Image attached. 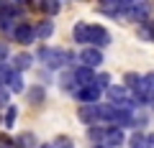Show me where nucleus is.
I'll return each mask as SVG.
<instances>
[{
	"label": "nucleus",
	"mask_w": 154,
	"mask_h": 148,
	"mask_svg": "<svg viewBox=\"0 0 154 148\" xmlns=\"http://www.w3.org/2000/svg\"><path fill=\"white\" fill-rule=\"evenodd\" d=\"M38 61L46 66V69H62V66L69 64V51H62V49H51V46H41L36 51Z\"/></svg>",
	"instance_id": "f257e3e1"
},
{
	"label": "nucleus",
	"mask_w": 154,
	"mask_h": 148,
	"mask_svg": "<svg viewBox=\"0 0 154 148\" xmlns=\"http://www.w3.org/2000/svg\"><path fill=\"white\" fill-rule=\"evenodd\" d=\"M108 94V102H113L116 107H136V100H134V92L128 94V87L126 84H110L105 89Z\"/></svg>",
	"instance_id": "f03ea898"
},
{
	"label": "nucleus",
	"mask_w": 154,
	"mask_h": 148,
	"mask_svg": "<svg viewBox=\"0 0 154 148\" xmlns=\"http://www.w3.org/2000/svg\"><path fill=\"white\" fill-rule=\"evenodd\" d=\"M134 92V100H136V105H149L154 100V71H149V74H141V82L136 84V89H131Z\"/></svg>",
	"instance_id": "7ed1b4c3"
},
{
	"label": "nucleus",
	"mask_w": 154,
	"mask_h": 148,
	"mask_svg": "<svg viewBox=\"0 0 154 148\" xmlns=\"http://www.w3.org/2000/svg\"><path fill=\"white\" fill-rule=\"evenodd\" d=\"M126 18L134 21V23H149V21H152V5H149L146 0H139V3L134 0V5L128 8Z\"/></svg>",
	"instance_id": "20e7f679"
},
{
	"label": "nucleus",
	"mask_w": 154,
	"mask_h": 148,
	"mask_svg": "<svg viewBox=\"0 0 154 148\" xmlns=\"http://www.w3.org/2000/svg\"><path fill=\"white\" fill-rule=\"evenodd\" d=\"M38 36H36V26H31V23H18L16 28H13V41L16 44H21V46H28V44H33Z\"/></svg>",
	"instance_id": "39448f33"
},
{
	"label": "nucleus",
	"mask_w": 154,
	"mask_h": 148,
	"mask_svg": "<svg viewBox=\"0 0 154 148\" xmlns=\"http://www.w3.org/2000/svg\"><path fill=\"white\" fill-rule=\"evenodd\" d=\"M105 92V89H100L98 87V84H82V87H77L75 89V92H72V97H75V100H80V102H100V94H103Z\"/></svg>",
	"instance_id": "423d86ee"
},
{
	"label": "nucleus",
	"mask_w": 154,
	"mask_h": 148,
	"mask_svg": "<svg viewBox=\"0 0 154 148\" xmlns=\"http://www.w3.org/2000/svg\"><path fill=\"white\" fill-rule=\"evenodd\" d=\"M80 64H85V66H93V69H98V66L103 64V49H100V46H93V44H88L82 51H80Z\"/></svg>",
	"instance_id": "0eeeda50"
},
{
	"label": "nucleus",
	"mask_w": 154,
	"mask_h": 148,
	"mask_svg": "<svg viewBox=\"0 0 154 148\" xmlns=\"http://www.w3.org/2000/svg\"><path fill=\"white\" fill-rule=\"evenodd\" d=\"M77 118L82 125H95L100 123V110H98V102H85L82 107L77 110Z\"/></svg>",
	"instance_id": "6e6552de"
},
{
	"label": "nucleus",
	"mask_w": 154,
	"mask_h": 148,
	"mask_svg": "<svg viewBox=\"0 0 154 148\" xmlns=\"http://www.w3.org/2000/svg\"><path fill=\"white\" fill-rule=\"evenodd\" d=\"M90 44H93V46H100V49H105V46L110 44L108 28L100 26V23H90Z\"/></svg>",
	"instance_id": "1a4fd4ad"
},
{
	"label": "nucleus",
	"mask_w": 154,
	"mask_h": 148,
	"mask_svg": "<svg viewBox=\"0 0 154 148\" xmlns=\"http://www.w3.org/2000/svg\"><path fill=\"white\" fill-rule=\"evenodd\" d=\"M105 146H110V148H118V146H123L126 143V128H121V125H108V133H105Z\"/></svg>",
	"instance_id": "9d476101"
},
{
	"label": "nucleus",
	"mask_w": 154,
	"mask_h": 148,
	"mask_svg": "<svg viewBox=\"0 0 154 148\" xmlns=\"http://www.w3.org/2000/svg\"><path fill=\"white\" fill-rule=\"evenodd\" d=\"M72 39L77 41V44H82V46H88L90 44V23H75V28H72Z\"/></svg>",
	"instance_id": "9b49d317"
},
{
	"label": "nucleus",
	"mask_w": 154,
	"mask_h": 148,
	"mask_svg": "<svg viewBox=\"0 0 154 148\" xmlns=\"http://www.w3.org/2000/svg\"><path fill=\"white\" fill-rule=\"evenodd\" d=\"M95 74H98V71H95L93 66H85V64H80L75 69V77H77V84H80V87H82V84H93Z\"/></svg>",
	"instance_id": "f8f14e48"
},
{
	"label": "nucleus",
	"mask_w": 154,
	"mask_h": 148,
	"mask_svg": "<svg viewBox=\"0 0 154 148\" xmlns=\"http://www.w3.org/2000/svg\"><path fill=\"white\" fill-rule=\"evenodd\" d=\"M59 87L64 89V92H75L80 84H77V77H75V69H69V71H62V77H59Z\"/></svg>",
	"instance_id": "ddd939ff"
},
{
	"label": "nucleus",
	"mask_w": 154,
	"mask_h": 148,
	"mask_svg": "<svg viewBox=\"0 0 154 148\" xmlns=\"http://www.w3.org/2000/svg\"><path fill=\"white\" fill-rule=\"evenodd\" d=\"M11 64L16 66L18 71H28L33 66V56L31 54H13L11 56Z\"/></svg>",
	"instance_id": "4468645a"
},
{
	"label": "nucleus",
	"mask_w": 154,
	"mask_h": 148,
	"mask_svg": "<svg viewBox=\"0 0 154 148\" xmlns=\"http://www.w3.org/2000/svg\"><path fill=\"white\" fill-rule=\"evenodd\" d=\"M36 36L38 39H51V36H54V21H51V18H44V21H38L36 23Z\"/></svg>",
	"instance_id": "2eb2a0df"
},
{
	"label": "nucleus",
	"mask_w": 154,
	"mask_h": 148,
	"mask_svg": "<svg viewBox=\"0 0 154 148\" xmlns=\"http://www.w3.org/2000/svg\"><path fill=\"white\" fill-rule=\"evenodd\" d=\"M44 97H46V89L41 87V84H33V87H28V92H26V100L31 105H41Z\"/></svg>",
	"instance_id": "dca6fc26"
},
{
	"label": "nucleus",
	"mask_w": 154,
	"mask_h": 148,
	"mask_svg": "<svg viewBox=\"0 0 154 148\" xmlns=\"http://www.w3.org/2000/svg\"><path fill=\"white\" fill-rule=\"evenodd\" d=\"M16 148H38L36 143V135L33 133H21V135H16Z\"/></svg>",
	"instance_id": "f3484780"
},
{
	"label": "nucleus",
	"mask_w": 154,
	"mask_h": 148,
	"mask_svg": "<svg viewBox=\"0 0 154 148\" xmlns=\"http://www.w3.org/2000/svg\"><path fill=\"white\" fill-rule=\"evenodd\" d=\"M38 5H41V13H44L46 18L57 16V13L62 10V3H59V0H41V3H38Z\"/></svg>",
	"instance_id": "a211bd4d"
},
{
	"label": "nucleus",
	"mask_w": 154,
	"mask_h": 148,
	"mask_svg": "<svg viewBox=\"0 0 154 148\" xmlns=\"http://www.w3.org/2000/svg\"><path fill=\"white\" fill-rule=\"evenodd\" d=\"M105 133H108V128L98 125V123H95V125H88V138L93 143H103L105 141Z\"/></svg>",
	"instance_id": "6ab92c4d"
},
{
	"label": "nucleus",
	"mask_w": 154,
	"mask_h": 148,
	"mask_svg": "<svg viewBox=\"0 0 154 148\" xmlns=\"http://www.w3.org/2000/svg\"><path fill=\"white\" fill-rule=\"evenodd\" d=\"M128 148H149V133L136 130L131 138H128Z\"/></svg>",
	"instance_id": "aec40b11"
},
{
	"label": "nucleus",
	"mask_w": 154,
	"mask_h": 148,
	"mask_svg": "<svg viewBox=\"0 0 154 148\" xmlns=\"http://www.w3.org/2000/svg\"><path fill=\"white\" fill-rule=\"evenodd\" d=\"M16 118H18V107H16V105H8L5 112H3V125L13 128V125H16Z\"/></svg>",
	"instance_id": "412c9836"
},
{
	"label": "nucleus",
	"mask_w": 154,
	"mask_h": 148,
	"mask_svg": "<svg viewBox=\"0 0 154 148\" xmlns=\"http://www.w3.org/2000/svg\"><path fill=\"white\" fill-rule=\"evenodd\" d=\"M95 84H98L100 89H108L110 84H113V82H110V74H108V71H98V74H95Z\"/></svg>",
	"instance_id": "4be33fe9"
},
{
	"label": "nucleus",
	"mask_w": 154,
	"mask_h": 148,
	"mask_svg": "<svg viewBox=\"0 0 154 148\" xmlns=\"http://www.w3.org/2000/svg\"><path fill=\"white\" fill-rule=\"evenodd\" d=\"M139 82H141V77H139L136 71H128L126 77H123V84H126L128 89H136V84H139Z\"/></svg>",
	"instance_id": "5701e85b"
},
{
	"label": "nucleus",
	"mask_w": 154,
	"mask_h": 148,
	"mask_svg": "<svg viewBox=\"0 0 154 148\" xmlns=\"http://www.w3.org/2000/svg\"><path fill=\"white\" fill-rule=\"evenodd\" d=\"M54 148H75V141L67 135H57L54 138Z\"/></svg>",
	"instance_id": "b1692460"
},
{
	"label": "nucleus",
	"mask_w": 154,
	"mask_h": 148,
	"mask_svg": "<svg viewBox=\"0 0 154 148\" xmlns=\"http://www.w3.org/2000/svg\"><path fill=\"white\" fill-rule=\"evenodd\" d=\"M11 89L5 87V84H0V107H8V105H11Z\"/></svg>",
	"instance_id": "393cba45"
},
{
	"label": "nucleus",
	"mask_w": 154,
	"mask_h": 148,
	"mask_svg": "<svg viewBox=\"0 0 154 148\" xmlns=\"http://www.w3.org/2000/svg\"><path fill=\"white\" fill-rule=\"evenodd\" d=\"M0 148H16V138H11V135H0Z\"/></svg>",
	"instance_id": "a878e982"
},
{
	"label": "nucleus",
	"mask_w": 154,
	"mask_h": 148,
	"mask_svg": "<svg viewBox=\"0 0 154 148\" xmlns=\"http://www.w3.org/2000/svg\"><path fill=\"white\" fill-rule=\"evenodd\" d=\"M146 123H149L146 115H134V125H136V128H144Z\"/></svg>",
	"instance_id": "bb28decb"
},
{
	"label": "nucleus",
	"mask_w": 154,
	"mask_h": 148,
	"mask_svg": "<svg viewBox=\"0 0 154 148\" xmlns=\"http://www.w3.org/2000/svg\"><path fill=\"white\" fill-rule=\"evenodd\" d=\"M16 5H21V8H26V5H31V0H13Z\"/></svg>",
	"instance_id": "cd10ccee"
},
{
	"label": "nucleus",
	"mask_w": 154,
	"mask_h": 148,
	"mask_svg": "<svg viewBox=\"0 0 154 148\" xmlns=\"http://www.w3.org/2000/svg\"><path fill=\"white\" fill-rule=\"evenodd\" d=\"M149 148H154V133H149Z\"/></svg>",
	"instance_id": "c85d7f7f"
},
{
	"label": "nucleus",
	"mask_w": 154,
	"mask_h": 148,
	"mask_svg": "<svg viewBox=\"0 0 154 148\" xmlns=\"http://www.w3.org/2000/svg\"><path fill=\"white\" fill-rule=\"evenodd\" d=\"M38 148H54V143H41Z\"/></svg>",
	"instance_id": "c756f323"
},
{
	"label": "nucleus",
	"mask_w": 154,
	"mask_h": 148,
	"mask_svg": "<svg viewBox=\"0 0 154 148\" xmlns=\"http://www.w3.org/2000/svg\"><path fill=\"white\" fill-rule=\"evenodd\" d=\"M95 148H110V146H105V143H95Z\"/></svg>",
	"instance_id": "7c9ffc66"
},
{
	"label": "nucleus",
	"mask_w": 154,
	"mask_h": 148,
	"mask_svg": "<svg viewBox=\"0 0 154 148\" xmlns=\"http://www.w3.org/2000/svg\"><path fill=\"white\" fill-rule=\"evenodd\" d=\"M5 3H8V0H0V5H5Z\"/></svg>",
	"instance_id": "2f4dec72"
},
{
	"label": "nucleus",
	"mask_w": 154,
	"mask_h": 148,
	"mask_svg": "<svg viewBox=\"0 0 154 148\" xmlns=\"http://www.w3.org/2000/svg\"><path fill=\"white\" fill-rule=\"evenodd\" d=\"M149 105H152V110H154V100H152V102H149Z\"/></svg>",
	"instance_id": "473e14b6"
},
{
	"label": "nucleus",
	"mask_w": 154,
	"mask_h": 148,
	"mask_svg": "<svg viewBox=\"0 0 154 148\" xmlns=\"http://www.w3.org/2000/svg\"><path fill=\"white\" fill-rule=\"evenodd\" d=\"M0 123H3V115H0Z\"/></svg>",
	"instance_id": "72a5a7b5"
},
{
	"label": "nucleus",
	"mask_w": 154,
	"mask_h": 148,
	"mask_svg": "<svg viewBox=\"0 0 154 148\" xmlns=\"http://www.w3.org/2000/svg\"><path fill=\"white\" fill-rule=\"evenodd\" d=\"M0 69H3V64H0Z\"/></svg>",
	"instance_id": "f704fd0d"
}]
</instances>
